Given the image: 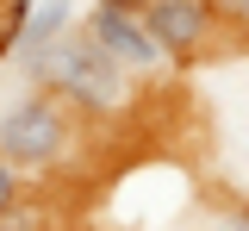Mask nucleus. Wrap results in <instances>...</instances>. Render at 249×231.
Segmentation results:
<instances>
[{"instance_id": "1", "label": "nucleus", "mask_w": 249, "mask_h": 231, "mask_svg": "<svg viewBox=\"0 0 249 231\" xmlns=\"http://www.w3.org/2000/svg\"><path fill=\"white\" fill-rule=\"evenodd\" d=\"M31 88L50 94L56 106H69V113H88V119H119V113H131V100H137V81L124 69H112L81 32H69L44 57V69L31 75Z\"/></svg>"}, {"instance_id": "2", "label": "nucleus", "mask_w": 249, "mask_h": 231, "mask_svg": "<svg viewBox=\"0 0 249 231\" xmlns=\"http://www.w3.org/2000/svg\"><path fill=\"white\" fill-rule=\"evenodd\" d=\"M75 113L56 106L50 94H37V88H19L13 100H0V163H13L19 175L25 169H56L69 163V150H75Z\"/></svg>"}, {"instance_id": "3", "label": "nucleus", "mask_w": 249, "mask_h": 231, "mask_svg": "<svg viewBox=\"0 0 249 231\" xmlns=\"http://www.w3.org/2000/svg\"><path fill=\"white\" fill-rule=\"evenodd\" d=\"M81 38L112 69H124L131 81H156L168 69L162 50L150 44V32H143V19H137V0H93V13L81 19Z\"/></svg>"}, {"instance_id": "4", "label": "nucleus", "mask_w": 249, "mask_h": 231, "mask_svg": "<svg viewBox=\"0 0 249 231\" xmlns=\"http://www.w3.org/2000/svg\"><path fill=\"white\" fill-rule=\"evenodd\" d=\"M218 13H224L218 0H143L137 6V19H143L150 44L162 50V63H193L218 38Z\"/></svg>"}, {"instance_id": "5", "label": "nucleus", "mask_w": 249, "mask_h": 231, "mask_svg": "<svg viewBox=\"0 0 249 231\" xmlns=\"http://www.w3.org/2000/svg\"><path fill=\"white\" fill-rule=\"evenodd\" d=\"M75 32V0H37L19 25H6V57L19 69V81L31 88V75L44 69V57Z\"/></svg>"}, {"instance_id": "6", "label": "nucleus", "mask_w": 249, "mask_h": 231, "mask_svg": "<svg viewBox=\"0 0 249 231\" xmlns=\"http://www.w3.org/2000/svg\"><path fill=\"white\" fill-rule=\"evenodd\" d=\"M231 106H218V132H224V194L249 200V81L231 75Z\"/></svg>"}, {"instance_id": "7", "label": "nucleus", "mask_w": 249, "mask_h": 231, "mask_svg": "<svg viewBox=\"0 0 249 231\" xmlns=\"http://www.w3.org/2000/svg\"><path fill=\"white\" fill-rule=\"evenodd\" d=\"M193 231H249V200L237 194H212L193 206Z\"/></svg>"}, {"instance_id": "8", "label": "nucleus", "mask_w": 249, "mask_h": 231, "mask_svg": "<svg viewBox=\"0 0 249 231\" xmlns=\"http://www.w3.org/2000/svg\"><path fill=\"white\" fill-rule=\"evenodd\" d=\"M0 231H50V219H44L37 206H25V200H19L13 212H0Z\"/></svg>"}, {"instance_id": "9", "label": "nucleus", "mask_w": 249, "mask_h": 231, "mask_svg": "<svg viewBox=\"0 0 249 231\" xmlns=\"http://www.w3.org/2000/svg\"><path fill=\"white\" fill-rule=\"evenodd\" d=\"M19 200H25V175H19L13 163H0V212H13Z\"/></svg>"}, {"instance_id": "10", "label": "nucleus", "mask_w": 249, "mask_h": 231, "mask_svg": "<svg viewBox=\"0 0 249 231\" xmlns=\"http://www.w3.org/2000/svg\"><path fill=\"white\" fill-rule=\"evenodd\" d=\"M31 6H37V0H6V25H19V19H25Z\"/></svg>"}, {"instance_id": "11", "label": "nucleus", "mask_w": 249, "mask_h": 231, "mask_svg": "<svg viewBox=\"0 0 249 231\" xmlns=\"http://www.w3.org/2000/svg\"><path fill=\"white\" fill-rule=\"evenodd\" d=\"M231 13H237V19H243V25H249V0H231Z\"/></svg>"}, {"instance_id": "12", "label": "nucleus", "mask_w": 249, "mask_h": 231, "mask_svg": "<svg viewBox=\"0 0 249 231\" xmlns=\"http://www.w3.org/2000/svg\"><path fill=\"white\" fill-rule=\"evenodd\" d=\"M137 6H143V0H137Z\"/></svg>"}]
</instances>
